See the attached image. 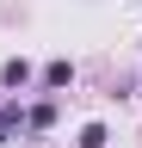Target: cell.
I'll use <instances>...</instances> for the list:
<instances>
[{"label":"cell","instance_id":"obj_1","mask_svg":"<svg viewBox=\"0 0 142 148\" xmlns=\"http://www.w3.org/2000/svg\"><path fill=\"white\" fill-rule=\"evenodd\" d=\"M43 86H49V92L74 86V62H49V68H43Z\"/></svg>","mask_w":142,"mask_h":148},{"label":"cell","instance_id":"obj_2","mask_svg":"<svg viewBox=\"0 0 142 148\" xmlns=\"http://www.w3.org/2000/svg\"><path fill=\"white\" fill-rule=\"evenodd\" d=\"M0 80H6L12 92H19V86L31 80V62H19V56H12V62H6V68H0Z\"/></svg>","mask_w":142,"mask_h":148},{"label":"cell","instance_id":"obj_3","mask_svg":"<svg viewBox=\"0 0 142 148\" xmlns=\"http://www.w3.org/2000/svg\"><path fill=\"white\" fill-rule=\"evenodd\" d=\"M74 148H105V123H86V130H80V142H74Z\"/></svg>","mask_w":142,"mask_h":148},{"label":"cell","instance_id":"obj_4","mask_svg":"<svg viewBox=\"0 0 142 148\" xmlns=\"http://www.w3.org/2000/svg\"><path fill=\"white\" fill-rule=\"evenodd\" d=\"M0 142H12V130H6V117H0Z\"/></svg>","mask_w":142,"mask_h":148}]
</instances>
